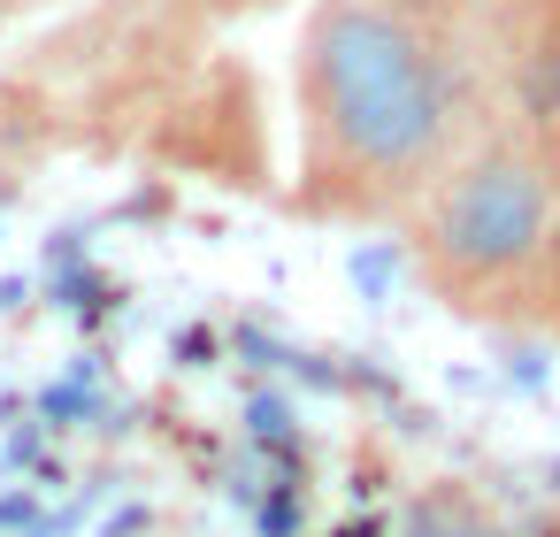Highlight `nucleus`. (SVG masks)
<instances>
[{
    "instance_id": "8",
    "label": "nucleus",
    "mask_w": 560,
    "mask_h": 537,
    "mask_svg": "<svg viewBox=\"0 0 560 537\" xmlns=\"http://www.w3.org/2000/svg\"><path fill=\"white\" fill-rule=\"evenodd\" d=\"M39 9H47V0H0V39H9L24 16H39Z\"/></svg>"
},
{
    "instance_id": "4",
    "label": "nucleus",
    "mask_w": 560,
    "mask_h": 537,
    "mask_svg": "<svg viewBox=\"0 0 560 537\" xmlns=\"http://www.w3.org/2000/svg\"><path fill=\"white\" fill-rule=\"evenodd\" d=\"M407 537H491V514L468 491H422L407 506Z\"/></svg>"
},
{
    "instance_id": "3",
    "label": "nucleus",
    "mask_w": 560,
    "mask_h": 537,
    "mask_svg": "<svg viewBox=\"0 0 560 537\" xmlns=\"http://www.w3.org/2000/svg\"><path fill=\"white\" fill-rule=\"evenodd\" d=\"M483 55L506 70V116H522L537 139L560 131V0H514L491 24Z\"/></svg>"
},
{
    "instance_id": "2",
    "label": "nucleus",
    "mask_w": 560,
    "mask_h": 537,
    "mask_svg": "<svg viewBox=\"0 0 560 537\" xmlns=\"http://www.w3.org/2000/svg\"><path fill=\"white\" fill-rule=\"evenodd\" d=\"M430 300L476 323H545L552 269V147L522 116H491L399 223Z\"/></svg>"
},
{
    "instance_id": "7",
    "label": "nucleus",
    "mask_w": 560,
    "mask_h": 537,
    "mask_svg": "<svg viewBox=\"0 0 560 537\" xmlns=\"http://www.w3.org/2000/svg\"><path fill=\"white\" fill-rule=\"evenodd\" d=\"M261 9H277V0H185V16H200V24H238V16H261Z\"/></svg>"
},
{
    "instance_id": "5",
    "label": "nucleus",
    "mask_w": 560,
    "mask_h": 537,
    "mask_svg": "<svg viewBox=\"0 0 560 537\" xmlns=\"http://www.w3.org/2000/svg\"><path fill=\"white\" fill-rule=\"evenodd\" d=\"M376 9H392V16H407V24H430V32L483 39V16H491V0H376Z\"/></svg>"
},
{
    "instance_id": "1",
    "label": "nucleus",
    "mask_w": 560,
    "mask_h": 537,
    "mask_svg": "<svg viewBox=\"0 0 560 537\" xmlns=\"http://www.w3.org/2000/svg\"><path fill=\"white\" fill-rule=\"evenodd\" d=\"M491 116L483 39L376 0H315L292 47V208L338 231L407 223Z\"/></svg>"
},
{
    "instance_id": "6",
    "label": "nucleus",
    "mask_w": 560,
    "mask_h": 537,
    "mask_svg": "<svg viewBox=\"0 0 560 537\" xmlns=\"http://www.w3.org/2000/svg\"><path fill=\"white\" fill-rule=\"evenodd\" d=\"M552 147V269H545V323L537 330H560V131H545Z\"/></svg>"
},
{
    "instance_id": "9",
    "label": "nucleus",
    "mask_w": 560,
    "mask_h": 537,
    "mask_svg": "<svg viewBox=\"0 0 560 537\" xmlns=\"http://www.w3.org/2000/svg\"><path fill=\"white\" fill-rule=\"evenodd\" d=\"M506 9H514V0H491V16H483V39H491V24H499V16H506Z\"/></svg>"
}]
</instances>
